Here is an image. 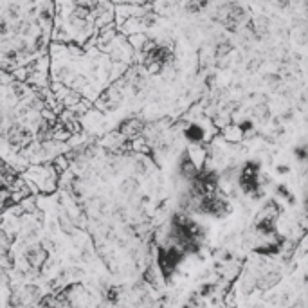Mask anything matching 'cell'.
Listing matches in <instances>:
<instances>
[{
	"label": "cell",
	"mask_w": 308,
	"mask_h": 308,
	"mask_svg": "<svg viewBox=\"0 0 308 308\" xmlns=\"http://www.w3.org/2000/svg\"><path fill=\"white\" fill-rule=\"evenodd\" d=\"M112 4H128V6H152V0H110Z\"/></svg>",
	"instance_id": "obj_8"
},
{
	"label": "cell",
	"mask_w": 308,
	"mask_h": 308,
	"mask_svg": "<svg viewBox=\"0 0 308 308\" xmlns=\"http://www.w3.org/2000/svg\"><path fill=\"white\" fill-rule=\"evenodd\" d=\"M182 135L188 143H205L204 141V130H202L198 121H189L188 125L184 126Z\"/></svg>",
	"instance_id": "obj_5"
},
{
	"label": "cell",
	"mask_w": 308,
	"mask_h": 308,
	"mask_svg": "<svg viewBox=\"0 0 308 308\" xmlns=\"http://www.w3.org/2000/svg\"><path fill=\"white\" fill-rule=\"evenodd\" d=\"M137 188H139V182L137 180L134 179V177H128V179H125L123 182H121V193L125 195V197H134L135 195V191H137Z\"/></svg>",
	"instance_id": "obj_7"
},
{
	"label": "cell",
	"mask_w": 308,
	"mask_h": 308,
	"mask_svg": "<svg viewBox=\"0 0 308 308\" xmlns=\"http://www.w3.org/2000/svg\"><path fill=\"white\" fill-rule=\"evenodd\" d=\"M117 33L128 38V36L137 35V33H148V29H146V26H144V22L141 20V18H128V20H125L123 26L117 29Z\"/></svg>",
	"instance_id": "obj_4"
},
{
	"label": "cell",
	"mask_w": 308,
	"mask_h": 308,
	"mask_svg": "<svg viewBox=\"0 0 308 308\" xmlns=\"http://www.w3.org/2000/svg\"><path fill=\"white\" fill-rule=\"evenodd\" d=\"M24 259L35 270H40L42 267H45L47 259H49V250L45 249L44 243H33L31 247H27V250L24 252Z\"/></svg>",
	"instance_id": "obj_1"
},
{
	"label": "cell",
	"mask_w": 308,
	"mask_h": 308,
	"mask_svg": "<svg viewBox=\"0 0 308 308\" xmlns=\"http://www.w3.org/2000/svg\"><path fill=\"white\" fill-rule=\"evenodd\" d=\"M144 126H146V121H144L143 117L130 116V117H126V119L121 121L116 130L130 141V139H134V137H137V135L143 134Z\"/></svg>",
	"instance_id": "obj_2"
},
{
	"label": "cell",
	"mask_w": 308,
	"mask_h": 308,
	"mask_svg": "<svg viewBox=\"0 0 308 308\" xmlns=\"http://www.w3.org/2000/svg\"><path fill=\"white\" fill-rule=\"evenodd\" d=\"M148 33H137V35H132V36H128L126 40H128V44H130V47L135 51V54L137 53H141L143 51V47H144V44L148 42Z\"/></svg>",
	"instance_id": "obj_6"
},
{
	"label": "cell",
	"mask_w": 308,
	"mask_h": 308,
	"mask_svg": "<svg viewBox=\"0 0 308 308\" xmlns=\"http://www.w3.org/2000/svg\"><path fill=\"white\" fill-rule=\"evenodd\" d=\"M218 134L227 144H241L243 141H245V139H243V130H241L240 125H236V123L227 125L225 128L220 130Z\"/></svg>",
	"instance_id": "obj_3"
},
{
	"label": "cell",
	"mask_w": 308,
	"mask_h": 308,
	"mask_svg": "<svg viewBox=\"0 0 308 308\" xmlns=\"http://www.w3.org/2000/svg\"><path fill=\"white\" fill-rule=\"evenodd\" d=\"M276 171H277L279 175H286L288 171H290V168H288V166H277Z\"/></svg>",
	"instance_id": "obj_9"
}]
</instances>
